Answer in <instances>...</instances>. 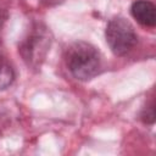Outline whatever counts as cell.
<instances>
[{"label": "cell", "instance_id": "obj_1", "mask_svg": "<svg viewBox=\"0 0 156 156\" xmlns=\"http://www.w3.org/2000/svg\"><path fill=\"white\" fill-rule=\"evenodd\" d=\"M65 63L73 78L88 82L101 73L102 57L91 43L78 40L72 43L65 52Z\"/></svg>", "mask_w": 156, "mask_h": 156}, {"label": "cell", "instance_id": "obj_3", "mask_svg": "<svg viewBox=\"0 0 156 156\" xmlns=\"http://www.w3.org/2000/svg\"><path fill=\"white\" fill-rule=\"evenodd\" d=\"M106 43L116 56H126L138 43V34L134 26L124 17H112L105 29Z\"/></svg>", "mask_w": 156, "mask_h": 156}, {"label": "cell", "instance_id": "obj_7", "mask_svg": "<svg viewBox=\"0 0 156 156\" xmlns=\"http://www.w3.org/2000/svg\"><path fill=\"white\" fill-rule=\"evenodd\" d=\"M7 18H9V12H7L5 9L0 7V30L2 29V27H4V24L6 23Z\"/></svg>", "mask_w": 156, "mask_h": 156}, {"label": "cell", "instance_id": "obj_5", "mask_svg": "<svg viewBox=\"0 0 156 156\" xmlns=\"http://www.w3.org/2000/svg\"><path fill=\"white\" fill-rule=\"evenodd\" d=\"M16 73L10 62L0 55V91L10 88L15 82Z\"/></svg>", "mask_w": 156, "mask_h": 156}, {"label": "cell", "instance_id": "obj_8", "mask_svg": "<svg viewBox=\"0 0 156 156\" xmlns=\"http://www.w3.org/2000/svg\"><path fill=\"white\" fill-rule=\"evenodd\" d=\"M48 1H56V2H58L60 0H48Z\"/></svg>", "mask_w": 156, "mask_h": 156}, {"label": "cell", "instance_id": "obj_2", "mask_svg": "<svg viewBox=\"0 0 156 156\" xmlns=\"http://www.w3.org/2000/svg\"><path fill=\"white\" fill-rule=\"evenodd\" d=\"M52 43L50 29L43 22H33L18 44V52L30 69H40Z\"/></svg>", "mask_w": 156, "mask_h": 156}, {"label": "cell", "instance_id": "obj_4", "mask_svg": "<svg viewBox=\"0 0 156 156\" xmlns=\"http://www.w3.org/2000/svg\"><path fill=\"white\" fill-rule=\"evenodd\" d=\"M133 18L143 27L154 28L156 26V6L150 0H135L130 5Z\"/></svg>", "mask_w": 156, "mask_h": 156}, {"label": "cell", "instance_id": "obj_6", "mask_svg": "<svg viewBox=\"0 0 156 156\" xmlns=\"http://www.w3.org/2000/svg\"><path fill=\"white\" fill-rule=\"evenodd\" d=\"M139 118L140 121L144 123V124H149V126H152L155 123V118H156V113H155V101L154 99H151L150 102H147L140 111V115H139Z\"/></svg>", "mask_w": 156, "mask_h": 156}]
</instances>
